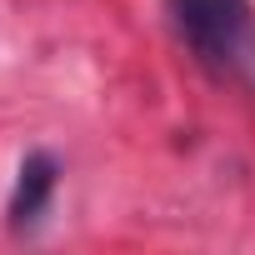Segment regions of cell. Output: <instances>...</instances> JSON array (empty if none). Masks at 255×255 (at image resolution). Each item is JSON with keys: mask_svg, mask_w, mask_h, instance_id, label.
Instances as JSON below:
<instances>
[{"mask_svg": "<svg viewBox=\"0 0 255 255\" xmlns=\"http://www.w3.org/2000/svg\"><path fill=\"white\" fill-rule=\"evenodd\" d=\"M55 185H60V160L50 150H30L20 160V170H15V190H10V205H5L10 230H35L40 215L50 210Z\"/></svg>", "mask_w": 255, "mask_h": 255, "instance_id": "obj_2", "label": "cell"}, {"mask_svg": "<svg viewBox=\"0 0 255 255\" xmlns=\"http://www.w3.org/2000/svg\"><path fill=\"white\" fill-rule=\"evenodd\" d=\"M180 45L215 80L255 90V5L250 0H165Z\"/></svg>", "mask_w": 255, "mask_h": 255, "instance_id": "obj_1", "label": "cell"}]
</instances>
